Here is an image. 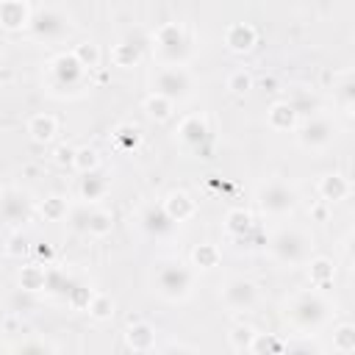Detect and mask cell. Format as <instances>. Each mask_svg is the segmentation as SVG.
<instances>
[{"mask_svg":"<svg viewBox=\"0 0 355 355\" xmlns=\"http://www.w3.org/2000/svg\"><path fill=\"white\" fill-rule=\"evenodd\" d=\"M252 338H255V330L250 327V324H236L230 333H227V341H230V347L236 349V352H250V347H252Z\"/></svg>","mask_w":355,"mask_h":355,"instance_id":"cell-29","label":"cell"},{"mask_svg":"<svg viewBox=\"0 0 355 355\" xmlns=\"http://www.w3.org/2000/svg\"><path fill=\"white\" fill-rule=\"evenodd\" d=\"M36 255L44 258V261H50V258H53V250H50L47 244H39V247H36Z\"/></svg>","mask_w":355,"mask_h":355,"instance_id":"cell-48","label":"cell"},{"mask_svg":"<svg viewBox=\"0 0 355 355\" xmlns=\"http://www.w3.org/2000/svg\"><path fill=\"white\" fill-rule=\"evenodd\" d=\"M327 313H330V305L319 291H302L286 308V319L302 333L319 330L327 322Z\"/></svg>","mask_w":355,"mask_h":355,"instance_id":"cell-2","label":"cell"},{"mask_svg":"<svg viewBox=\"0 0 355 355\" xmlns=\"http://www.w3.org/2000/svg\"><path fill=\"white\" fill-rule=\"evenodd\" d=\"M72 166L83 175V172H92V169H100V155L97 150L92 147H78L75 150V158H72Z\"/></svg>","mask_w":355,"mask_h":355,"instance_id":"cell-34","label":"cell"},{"mask_svg":"<svg viewBox=\"0 0 355 355\" xmlns=\"http://www.w3.org/2000/svg\"><path fill=\"white\" fill-rule=\"evenodd\" d=\"M153 283L161 297L166 300H186L194 283L191 269L180 258H161L153 269Z\"/></svg>","mask_w":355,"mask_h":355,"instance_id":"cell-1","label":"cell"},{"mask_svg":"<svg viewBox=\"0 0 355 355\" xmlns=\"http://www.w3.org/2000/svg\"><path fill=\"white\" fill-rule=\"evenodd\" d=\"M72 277H67L61 269H53V266H44V291H50V294H61V297H67V291L72 288Z\"/></svg>","mask_w":355,"mask_h":355,"instance_id":"cell-28","label":"cell"},{"mask_svg":"<svg viewBox=\"0 0 355 355\" xmlns=\"http://www.w3.org/2000/svg\"><path fill=\"white\" fill-rule=\"evenodd\" d=\"M155 355H197V349H191V347H186V344L172 341V344H164Z\"/></svg>","mask_w":355,"mask_h":355,"instance_id":"cell-47","label":"cell"},{"mask_svg":"<svg viewBox=\"0 0 355 355\" xmlns=\"http://www.w3.org/2000/svg\"><path fill=\"white\" fill-rule=\"evenodd\" d=\"M111 227H114L111 211H103V208H92V211H89V222H86V233H89V236L103 239V236L111 233Z\"/></svg>","mask_w":355,"mask_h":355,"instance_id":"cell-22","label":"cell"},{"mask_svg":"<svg viewBox=\"0 0 355 355\" xmlns=\"http://www.w3.org/2000/svg\"><path fill=\"white\" fill-rule=\"evenodd\" d=\"M222 302L233 311H250L255 302H258V288L252 280H244V277H230L225 286H222Z\"/></svg>","mask_w":355,"mask_h":355,"instance_id":"cell-11","label":"cell"},{"mask_svg":"<svg viewBox=\"0 0 355 355\" xmlns=\"http://www.w3.org/2000/svg\"><path fill=\"white\" fill-rule=\"evenodd\" d=\"M349 194V183H347V178L344 175H338V172H330V175H324L322 180H319V197H322V202H338V200H344Z\"/></svg>","mask_w":355,"mask_h":355,"instance_id":"cell-15","label":"cell"},{"mask_svg":"<svg viewBox=\"0 0 355 355\" xmlns=\"http://www.w3.org/2000/svg\"><path fill=\"white\" fill-rule=\"evenodd\" d=\"M28 25H31L33 36H39V39H58V36L67 33L69 19H67V14H64L61 8H55V6H36V8L31 11Z\"/></svg>","mask_w":355,"mask_h":355,"instance_id":"cell-8","label":"cell"},{"mask_svg":"<svg viewBox=\"0 0 355 355\" xmlns=\"http://www.w3.org/2000/svg\"><path fill=\"white\" fill-rule=\"evenodd\" d=\"M83 75L86 69L75 61L72 53H61L50 61V86L58 92H75L83 86Z\"/></svg>","mask_w":355,"mask_h":355,"instance_id":"cell-9","label":"cell"},{"mask_svg":"<svg viewBox=\"0 0 355 355\" xmlns=\"http://www.w3.org/2000/svg\"><path fill=\"white\" fill-rule=\"evenodd\" d=\"M191 263L200 266V269H211L219 263V250L214 244H197L191 250Z\"/></svg>","mask_w":355,"mask_h":355,"instance_id":"cell-31","label":"cell"},{"mask_svg":"<svg viewBox=\"0 0 355 355\" xmlns=\"http://www.w3.org/2000/svg\"><path fill=\"white\" fill-rule=\"evenodd\" d=\"M225 44H227L230 50H236V53L250 50V47L255 44V28H252L250 22H233V25H227V31H225Z\"/></svg>","mask_w":355,"mask_h":355,"instance_id":"cell-13","label":"cell"},{"mask_svg":"<svg viewBox=\"0 0 355 355\" xmlns=\"http://www.w3.org/2000/svg\"><path fill=\"white\" fill-rule=\"evenodd\" d=\"M125 341H128L130 349L147 352V349L155 347V330H153L147 322H133V324L128 327V333H125Z\"/></svg>","mask_w":355,"mask_h":355,"instance_id":"cell-18","label":"cell"},{"mask_svg":"<svg viewBox=\"0 0 355 355\" xmlns=\"http://www.w3.org/2000/svg\"><path fill=\"white\" fill-rule=\"evenodd\" d=\"M178 139H180L186 147H200V144L208 139V125H205V119H200V116H186V119L178 125Z\"/></svg>","mask_w":355,"mask_h":355,"instance_id":"cell-14","label":"cell"},{"mask_svg":"<svg viewBox=\"0 0 355 355\" xmlns=\"http://www.w3.org/2000/svg\"><path fill=\"white\" fill-rule=\"evenodd\" d=\"M53 158H55V164H58V166H72V158H75V147H67V144H61V147H55V150H53Z\"/></svg>","mask_w":355,"mask_h":355,"instance_id":"cell-46","label":"cell"},{"mask_svg":"<svg viewBox=\"0 0 355 355\" xmlns=\"http://www.w3.org/2000/svg\"><path fill=\"white\" fill-rule=\"evenodd\" d=\"M155 47L166 64L180 67V61L189 55V36L178 22H164L155 31Z\"/></svg>","mask_w":355,"mask_h":355,"instance_id":"cell-6","label":"cell"},{"mask_svg":"<svg viewBox=\"0 0 355 355\" xmlns=\"http://www.w3.org/2000/svg\"><path fill=\"white\" fill-rule=\"evenodd\" d=\"M258 205L263 214L286 216L297 208V191L283 180H269L258 189Z\"/></svg>","mask_w":355,"mask_h":355,"instance_id":"cell-5","label":"cell"},{"mask_svg":"<svg viewBox=\"0 0 355 355\" xmlns=\"http://www.w3.org/2000/svg\"><path fill=\"white\" fill-rule=\"evenodd\" d=\"M139 222H141V230L147 236H153V239H164V236H169L175 230V222L169 219V214L164 211L161 202L158 205L155 202L153 205H144L141 214H139Z\"/></svg>","mask_w":355,"mask_h":355,"instance_id":"cell-12","label":"cell"},{"mask_svg":"<svg viewBox=\"0 0 355 355\" xmlns=\"http://www.w3.org/2000/svg\"><path fill=\"white\" fill-rule=\"evenodd\" d=\"M308 275H311V283L313 286H327L333 280V261L327 258H313L311 266H308Z\"/></svg>","mask_w":355,"mask_h":355,"instance_id":"cell-32","label":"cell"},{"mask_svg":"<svg viewBox=\"0 0 355 355\" xmlns=\"http://www.w3.org/2000/svg\"><path fill=\"white\" fill-rule=\"evenodd\" d=\"M94 319H108L111 313H114V300L108 297V294H92V302H89V308H86Z\"/></svg>","mask_w":355,"mask_h":355,"instance_id":"cell-40","label":"cell"},{"mask_svg":"<svg viewBox=\"0 0 355 355\" xmlns=\"http://www.w3.org/2000/svg\"><path fill=\"white\" fill-rule=\"evenodd\" d=\"M89 205H80V208H75L72 214H69V222H72V227L75 230H80V233H86V222H89Z\"/></svg>","mask_w":355,"mask_h":355,"instance_id":"cell-45","label":"cell"},{"mask_svg":"<svg viewBox=\"0 0 355 355\" xmlns=\"http://www.w3.org/2000/svg\"><path fill=\"white\" fill-rule=\"evenodd\" d=\"M11 355H55V352H53V347H50L47 341H42V338H25V341H19V344L11 349Z\"/></svg>","mask_w":355,"mask_h":355,"instance_id":"cell-37","label":"cell"},{"mask_svg":"<svg viewBox=\"0 0 355 355\" xmlns=\"http://www.w3.org/2000/svg\"><path fill=\"white\" fill-rule=\"evenodd\" d=\"M111 58L116 67H133L139 58H141V44L128 39V42H119L114 50H111Z\"/></svg>","mask_w":355,"mask_h":355,"instance_id":"cell-26","label":"cell"},{"mask_svg":"<svg viewBox=\"0 0 355 355\" xmlns=\"http://www.w3.org/2000/svg\"><path fill=\"white\" fill-rule=\"evenodd\" d=\"M225 227H227V233L233 236V239H244L247 233H252V216L247 214V211H241V208H233V211H227V216H225Z\"/></svg>","mask_w":355,"mask_h":355,"instance_id":"cell-21","label":"cell"},{"mask_svg":"<svg viewBox=\"0 0 355 355\" xmlns=\"http://www.w3.org/2000/svg\"><path fill=\"white\" fill-rule=\"evenodd\" d=\"M139 141H141V133L136 125H119L114 130V144L119 150H133V147H139Z\"/></svg>","mask_w":355,"mask_h":355,"instance_id":"cell-33","label":"cell"},{"mask_svg":"<svg viewBox=\"0 0 355 355\" xmlns=\"http://www.w3.org/2000/svg\"><path fill=\"white\" fill-rule=\"evenodd\" d=\"M269 252L283 266H300L311 255V239L300 227H280L269 239Z\"/></svg>","mask_w":355,"mask_h":355,"instance_id":"cell-3","label":"cell"},{"mask_svg":"<svg viewBox=\"0 0 355 355\" xmlns=\"http://www.w3.org/2000/svg\"><path fill=\"white\" fill-rule=\"evenodd\" d=\"M164 205V211L169 214V219L178 225V222H186L191 214H194V200L186 194V191H172V194H166V200L161 202Z\"/></svg>","mask_w":355,"mask_h":355,"instance_id":"cell-16","label":"cell"},{"mask_svg":"<svg viewBox=\"0 0 355 355\" xmlns=\"http://www.w3.org/2000/svg\"><path fill=\"white\" fill-rule=\"evenodd\" d=\"M333 94H336L338 105H341L347 114H352V108H355V78H352L349 72H344V75L338 78V83L333 86Z\"/></svg>","mask_w":355,"mask_h":355,"instance_id":"cell-23","label":"cell"},{"mask_svg":"<svg viewBox=\"0 0 355 355\" xmlns=\"http://www.w3.org/2000/svg\"><path fill=\"white\" fill-rule=\"evenodd\" d=\"M72 55H75V61H78L83 69H94V67L100 64V47H97L94 42H80V44L72 50Z\"/></svg>","mask_w":355,"mask_h":355,"instance_id":"cell-30","label":"cell"},{"mask_svg":"<svg viewBox=\"0 0 355 355\" xmlns=\"http://www.w3.org/2000/svg\"><path fill=\"white\" fill-rule=\"evenodd\" d=\"M28 19H31V8L25 3H17V0L0 3V25L3 28H22V25H28Z\"/></svg>","mask_w":355,"mask_h":355,"instance_id":"cell-19","label":"cell"},{"mask_svg":"<svg viewBox=\"0 0 355 355\" xmlns=\"http://www.w3.org/2000/svg\"><path fill=\"white\" fill-rule=\"evenodd\" d=\"M31 214H33V200H31L28 191L14 189V186L0 191V222H6L11 227H19L31 219Z\"/></svg>","mask_w":355,"mask_h":355,"instance_id":"cell-7","label":"cell"},{"mask_svg":"<svg viewBox=\"0 0 355 355\" xmlns=\"http://www.w3.org/2000/svg\"><path fill=\"white\" fill-rule=\"evenodd\" d=\"M55 130H58V125H55V119L50 116V114H36V116H31V122H28V133H31V139L33 141H50L53 136H55Z\"/></svg>","mask_w":355,"mask_h":355,"instance_id":"cell-20","label":"cell"},{"mask_svg":"<svg viewBox=\"0 0 355 355\" xmlns=\"http://www.w3.org/2000/svg\"><path fill=\"white\" fill-rule=\"evenodd\" d=\"M92 294H94V291H89L83 283H72V288L67 291V297H64V300H67L75 311H86V308H89V302H92Z\"/></svg>","mask_w":355,"mask_h":355,"instance_id":"cell-38","label":"cell"},{"mask_svg":"<svg viewBox=\"0 0 355 355\" xmlns=\"http://www.w3.org/2000/svg\"><path fill=\"white\" fill-rule=\"evenodd\" d=\"M42 214H44V219H50V222H58V219H64L67 216V202H64V197H47L44 202H42Z\"/></svg>","mask_w":355,"mask_h":355,"instance_id":"cell-42","label":"cell"},{"mask_svg":"<svg viewBox=\"0 0 355 355\" xmlns=\"http://www.w3.org/2000/svg\"><path fill=\"white\" fill-rule=\"evenodd\" d=\"M28 250H31V241H28L22 233H14V236L8 239V247H6V252H8V255L19 258V255H25Z\"/></svg>","mask_w":355,"mask_h":355,"instance_id":"cell-44","label":"cell"},{"mask_svg":"<svg viewBox=\"0 0 355 355\" xmlns=\"http://www.w3.org/2000/svg\"><path fill=\"white\" fill-rule=\"evenodd\" d=\"M19 288L22 291H42L44 288V266L39 263H28L19 269Z\"/></svg>","mask_w":355,"mask_h":355,"instance_id":"cell-27","label":"cell"},{"mask_svg":"<svg viewBox=\"0 0 355 355\" xmlns=\"http://www.w3.org/2000/svg\"><path fill=\"white\" fill-rule=\"evenodd\" d=\"M283 355H322V347L311 338H294L283 347Z\"/></svg>","mask_w":355,"mask_h":355,"instance_id":"cell-41","label":"cell"},{"mask_svg":"<svg viewBox=\"0 0 355 355\" xmlns=\"http://www.w3.org/2000/svg\"><path fill=\"white\" fill-rule=\"evenodd\" d=\"M105 189H108V178L103 175V169H92V172H83V175H80L78 191H80L83 200L94 202V200H100V197L105 194Z\"/></svg>","mask_w":355,"mask_h":355,"instance_id":"cell-17","label":"cell"},{"mask_svg":"<svg viewBox=\"0 0 355 355\" xmlns=\"http://www.w3.org/2000/svg\"><path fill=\"white\" fill-rule=\"evenodd\" d=\"M250 86H252V78H250L244 69H236V72H230V78H227V89H230L233 94H244Z\"/></svg>","mask_w":355,"mask_h":355,"instance_id":"cell-43","label":"cell"},{"mask_svg":"<svg viewBox=\"0 0 355 355\" xmlns=\"http://www.w3.org/2000/svg\"><path fill=\"white\" fill-rule=\"evenodd\" d=\"M333 136H336V125L322 114H313V116L302 119V125L297 130V141L305 150H322L333 141Z\"/></svg>","mask_w":355,"mask_h":355,"instance_id":"cell-10","label":"cell"},{"mask_svg":"<svg viewBox=\"0 0 355 355\" xmlns=\"http://www.w3.org/2000/svg\"><path fill=\"white\" fill-rule=\"evenodd\" d=\"M269 125L275 128V130H291L294 125H297V114H294V108L283 100V103H275L272 108H269Z\"/></svg>","mask_w":355,"mask_h":355,"instance_id":"cell-24","label":"cell"},{"mask_svg":"<svg viewBox=\"0 0 355 355\" xmlns=\"http://www.w3.org/2000/svg\"><path fill=\"white\" fill-rule=\"evenodd\" d=\"M189 92H191V75L183 67L166 64L153 75V94H158L169 103H178V100L189 97Z\"/></svg>","mask_w":355,"mask_h":355,"instance_id":"cell-4","label":"cell"},{"mask_svg":"<svg viewBox=\"0 0 355 355\" xmlns=\"http://www.w3.org/2000/svg\"><path fill=\"white\" fill-rule=\"evenodd\" d=\"M286 103L294 108V114H297V116H305V119H308V116H313V114H316V108H319L316 97H311L308 92H297V94H294L291 100H286Z\"/></svg>","mask_w":355,"mask_h":355,"instance_id":"cell-36","label":"cell"},{"mask_svg":"<svg viewBox=\"0 0 355 355\" xmlns=\"http://www.w3.org/2000/svg\"><path fill=\"white\" fill-rule=\"evenodd\" d=\"M333 347L338 349V352H352L355 349V327L349 324V322H344V324H338L336 330H333Z\"/></svg>","mask_w":355,"mask_h":355,"instance_id":"cell-35","label":"cell"},{"mask_svg":"<svg viewBox=\"0 0 355 355\" xmlns=\"http://www.w3.org/2000/svg\"><path fill=\"white\" fill-rule=\"evenodd\" d=\"M283 347H286L283 338H277L272 333H255L250 355H283Z\"/></svg>","mask_w":355,"mask_h":355,"instance_id":"cell-25","label":"cell"},{"mask_svg":"<svg viewBox=\"0 0 355 355\" xmlns=\"http://www.w3.org/2000/svg\"><path fill=\"white\" fill-rule=\"evenodd\" d=\"M172 105H175V103H169V100H164V97H158V94H150V97L144 100V111H147L153 119H166V116L172 114Z\"/></svg>","mask_w":355,"mask_h":355,"instance_id":"cell-39","label":"cell"}]
</instances>
